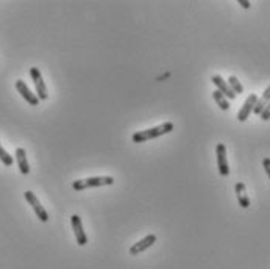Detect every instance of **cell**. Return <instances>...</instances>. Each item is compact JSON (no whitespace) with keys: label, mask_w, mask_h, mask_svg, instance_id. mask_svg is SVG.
<instances>
[{"label":"cell","mask_w":270,"mask_h":269,"mask_svg":"<svg viewBox=\"0 0 270 269\" xmlns=\"http://www.w3.org/2000/svg\"><path fill=\"white\" fill-rule=\"evenodd\" d=\"M174 130V124L172 122H164L158 127H152V128H147V130H142V132H137L133 135V143H145V141H150V139H155V138H159L163 135H167Z\"/></svg>","instance_id":"obj_1"},{"label":"cell","mask_w":270,"mask_h":269,"mask_svg":"<svg viewBox=\"0 0 270 269\" xmlns=\"http://www.w3.org/2000/svg\"><path fill=\"white\" fill-rule=\"evenodd\" d=\"M114 183V179L110 176H103V177H88V179H81V180H75L72 183V188L75 191H83L88 188H97V186H110Z\"/></svg>","instance_id":"obj_2"},{"label":"cell","mask_w":270,"mask_h":269,"mask_svg":"<svg viewBox=\"0 0 270 269\" xmlns=\"http://www.w3.org/2000/svg\"><path fill=\"white\" fill-rule=\"evenodd\" d=\"M30 75H31V80L35 83V88H36V95L39 100H46L49 97V92H47V86L44 83V79H42V74L38 68H30Z\"/></svg>","instance_id":"obj_3"},{"label":"cell","mask_w":270,"mask_h":269,"mask_svg":"<svg viewBox=\"0 0 270 269\" xmlns=\"http://www.w3.org/2000/svg\"><path fill=\"white\" fill-rule=\"evenodd\" d=\"M24 196L27 199V202L31 205V208H33V211L36 213V216L41 222H47L49 221V213L46 211V208L41 205V202L39 199L35 196V192L33 191H25L24 192Z\"/></svg>","instance_id":"obj_4"},{"label":"cell","mask_w":270,"mask_h":269,"mask_svg":"<svg viewBox=\"0 0 270 269\" xmlns=\"http://www.w3.org/2000/svg\"><path fill=\"white\" fill-rule=\"evenodd\" d=\"M215 155H217V168L219 174L222 177L230 176V168H228V160H226V147L223 143H219L215 146Z\"/></svg>","instance_id":"obj_5"},{"label":"cell","mask_w":270,"mask_h":269,"mask_svg":"<svg viewBox=\"0 0 270 269\" xmlns=\"http://www.w3.org/2000/svg\"><path fill=\"white\" fill-rule=\"evenodd\" d=\"M70 222H72V229H73V233H75L77 244L78 246H86V244H88V236H86V233H84L81 218L78 216V214H73V216L70 218Z\"/></svg>","instance_id":"obj_6"},{"label":"cell","mask_w":270,"mask_h":269,"mask_svg":"<svg viewBox=\"0 0 270 269\" xmlns=\"http://www.w3.org/2000/svg\"><path fill=\"white\" fill-rule=\"evenodd\" d=\"M155 243H156V235L150 233V235L145 236V238L139 240L137 243H135L132 247H130V255H139V254H142L145 249L152 247Z\"/></svg>","instance_id":"obj_7"},{"label":"cell","mask_w":270,"mask_h":269,"mask_svg":"<svg viewBox=\"0 0 270 269\" xmlns=\"http://www.w3.org/2000/svg\"><path fill=\"white\" fill-rule=\"evenodd\" d=\"M16 90H17V92L22 95V97L30 103V105H33V106H36V105H39V99H38V95L35 94V92H31V90L27 86V83L24 82V80H16Z\"/></svg>","instance_id":"obj_8"},{"label":"cell","mask_w":270,"mask_h":269,"mask_svg":"<svg viewBox=\"0 0 270 269\" xmlns=\"http://www.w3.org/2000/svg\"><path fill=\"white\" fill-rule=\"evenodd\" d=\"M256 100H258V95L256 94H250V95H248L247 100L242 105V108L239 110V113H237V121H239V122H245L248 119V116L253 113Z\"/></svg>","instance_id":"obj_9"},{"label":"cell","mask_w":270,"mask_h":269,"mask_svg":"<svg viewBox=\"0 0 270 269\" xmlns=\"http://www.w3.org/2000/svg\"><path fill=\"white\" fill-rule=\"evenodd\" d=\"M211 80H212V83L217 86V91H220L226 99H230V100H234L236 99V94L231 91V88L228 86V83H226L220 75H212L211 77Z\"/></svg>","instance_id":"obj_10"},{"label":"cell","mask_w":270,"mask_h":269,"mask_svg":"<svg viewBox=\"0 0 270 269\" xmlns=\"http://www.w3.org/2000/svg\"><path fill=\"white\" fill-rule=\"evenodd\" d=\"M16 161H17V166H19L20 174H22V176H28L30 174V165H28V160H27L25 149H22V147H17L16 149Z\"/></svg>","instance_id":"obj_11"},{"label":"cell","mask_w":270,"mask_h":269,"mask_svg":"<svg viewBox=\"0 0 270 269\" xmlns=\"http://www.w3.org/2000/svg\"><path fill=\"white\" fill-rule=\"evenodd\" d=\"M234 191H236V196H237V202H239V205L242 208L250 207V199H248V196H247V189H245V185L242 183V181L236 183Z\"/></svg>","instance_id":"obj_12"},{"label":"cell","mask_w":270,"mask_h":269,"mask_svg":"<svg viewBox=\"0 0 270 269\" xmlns=\"http://www.w3.org/2000/svg\"><path fill=\"white\" fill-rule=\"evenodd\" d=\"M269 102H270V85L266 88V91L263 92L261 97H258L256 105H255V108H253V113L259 116V114L263 113V110L267 106V103H269Z\"/></svg>","instance_id":"obj_13"},{"label":"cell","mask_w":270,"mask_h":269,"mask_svg":"<svg viewBox=\"0 0 270 269\" xmlns=\"http://www.w3.org/2000/svg\"><path fill=\"white\" fill-rule=\"evenodd\" d=\"M212 99L215 100V103H217V105L220 106V110H223V111L230 110V102H228V99H226L220 91L215 90V91L212 92Z\"/></svg>","instance_id":"obj_14"},{"label":"cell","mask_w":270,"mask_h":269,"mask_svg":"<svg viewBox=\"0 0 270 269\" xmlns=\"http://www.w3.org/2000/svg\"><path fill=\"white\" fill-rule=\"evenodd\" d=\"M228 86L231 88V91L237 95V94H242L244 92V86H242V83L237 80V77H234V75H231V77L228 79Z\"/></svg>","instance_id":"obj_15"},{"label":"cell","mask_w":270,"mask_h":269,"mask_svg":"<svg viewBox=\"0 0 270 269\" xmlns=\"http://www.w3.org/2000/svg\"><path fill=\"white\" fill-rule=\"evenodd\" d=\"M0 161H2V163H3L5 166H13V163H14L13 157L6 152L2 144H0Z\"/></svg>","instance_id":"obj_16"},{"label":"cell","mask_w":270,"mask_h":269,"mask_svg":"<svg viewBox=\"0 0 270 269\" xmlns=\"http://www.w3.org/2000/svg\"><path fill=\"white\" fill-rule=\"evenodd\" d=\"M259 116H261V119H263V121H269V119H270V102L267 103V106L263 110V113L259 114Z\"/></svg>","instance_id":"obj_17"},{"label":"cell","mask_w":270,"mask_h":269,"mask_svg":"<svg viewBox=\"0 0 270 269\" xmlns=\"http://www.w3.org/2000/svg\"><path fill=\"white\" fill-rule=\"evenodd\" d=\"M263 166H264V171L267 172V176L270 179V158H264L263 160Z\"/></svg>","instance_id":"obj_18"},{"label":"cell","mask_w":270,"mask_h":269,"mask_svg":"<svg viewBox=\"0 0 270 269\" xmlns=\"http://www.w3.org/2000/svg\"><path fill=\"white\" fill-rule=\"evenodd\" d=\"M239 5H241L242 8H245V9H248V8L252 6V3L248 2V0H239Z\"/></svg>","instance_id":"obj_19"}]
</instances>
